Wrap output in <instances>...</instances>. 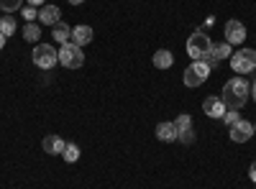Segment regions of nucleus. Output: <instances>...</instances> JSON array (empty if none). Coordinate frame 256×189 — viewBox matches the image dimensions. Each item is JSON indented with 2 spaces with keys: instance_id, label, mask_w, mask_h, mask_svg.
I'll use <instances>...</instances> for the list:
<instances>
[{
  "instance_id": "nucleus-1",
  "label": "nucleus",
  "mask_w": 256,
  "mask_h": 189,
  "mask_svg": "<svg viewBox=\"0 0 256 189\" xmlns=\"http://www.w3.org/2000/svg\"><path fill=\"white\" fill-rule=\"evenodd\" d=\"M248 95H251V85L244 79V77H233L223 85V92H220V100L226 102L228 110H238L248 102Z\"/></svg>"
},
{
  "instance_id": "nucleus-2",
  "label": "nucleus",
  "mask_w": 256,
  "mask_h": 189,
  "mask_svg": "<svg viewBox=\"0 0 256 189\" xmlns=\"http://www.w3.org/2000/svg\"><path fill=\"white\" fill-rule=\"evenodd\" d=\"M210 54H212V41H210V36L202 28H198L187 38V56L195 59V61H205Z\"/></svg>"
},
{
  "instance_id": "nucleus-3",
  "label": "nucleus",
  "mask_w": 256,
  "mask_h": 189,
  "mask_svg": "<svg viewBox=\"0 0 256 189\" xmlns=\"http://www.w3.org/2000/svg\"><path fill=\"white\" fill-rule=\"evenodd\" d=\"M59 64L64 69H80L84 64V54H82V46L72 44V41H67V44H62L59 49Z\"/></svg>"
},
{
  "instance_id": "nucleus-4",
  "label": "nucleus",
  "mask_w": 256,
  "mask_h": 189,
  "mask_svg": "<svg viewBox=\"0 0 256 189\" xmlns=\"http://www.w3.org/2000/svg\"><path fill=\"white\" fill-rule=\"evenodd\" d=\"M31 59H34V64L38 69H54L59 64V51L54 46H49V44H36Z\"/></svg>"
},
{
  "instance_id": "nucleus-5",
  "label": "nucleus",
  "mask_w": 256,
  "mask_h": 189,
  "mask_svg": "<svg viewBox=\"0 0 256 189\" xmlns=\"http://www.w3.org/2000/svg\"><path fill=\"white\" fill-rule=\"evenodd\" d=\"M230 69L236 74H251L256 69V51L254 49H241L230 54Z\"/></svg>"
},
{
  "instance_id": "nucleus-6",
  "label": "nucleus",
  "mask_w": 256,
  "mask_h": 189,
  "mask_svg": "<svg viewBox=\"0 0 256 189\" xmlns=\"http://www.w3.org/2000/svg\"><path fill=\"white\" fill-rule=\"evenodd\" d=\"M208 77H210V67L205 64V61H192L182 74V82L187 87H200V85H205Z\"/></svg>"
},
{
  "instance_id": "nucleus-7",
  "label": "nucleus",
  "mask_w": 256,
  "mask_h": 189,
  "mask_svg": "<svg viewBox=\"0 0 256 189\" xmlns=\"http://www.w3.org/2000/svg\"><path fill=\"white\" fill-rule=\"evenodd\" d=\"M226 41L230 46L244 44V41H246V26L241 23V20H228V23H226Z\"/></svg>"
},
{
  "instance_id": "nucleus-8",
  "label": "nucleus",
  "mask_w": 256,
  "mask_h": 189,
  "mask_svg": "<svg viewBox=\"0 0 256 189\" xmlns=\"http://www.w3.org/2000/svg\"><path fill=\"white\" fill-rule=\"evenodd\" d=\"M62 20V10H59V5H52V3H44L38 8V23L41 26H56Z\"/></svg>"
},
{
  "instance_id": "nucleus-9",
  "label": "nucleus",
  "mask_w": 256,
  "mask_h": 189,
  "mask_svg": "<svg viewBox=\"0 0 256 189\" xmlns=\"http://www.w3.org/2000/svg\"><path fill=\"white\" fill-rule=\"evenodd\" d=\"M251 136H254V125H251L248 120L241 118L238 123L230 125V141H233V143H246Z\"/></svg>"
},
{
  "instance_id": "nucleus-10",
  "label": "nucleus",
  "mask_w": 256,
  "mask_h": 189,
  "mask_svg": "<svg viewBox=\"0 0 256 189\" xmlns=\"http://www.w3.org/2000/svg\"><path fill=\"white\" fill-rule=\"evenodd\" d=\"M202 110H205V115H210V118H223L226 115V102L220 100V97H208L205 102H202Z\"/></svg>"
},
{
  "instance_id": "nucleus-11",
  "label": "nucleus",
  "mask_w": 256,
  "mask_h": 189,
  "mask_svg": "<svg viewBox=\"0 0 256 189\" xmlns=\"http://www.w3.org/2000/svg\"><path fill=\"white\" fill-rule=\"evenodd\" d=\"M177 136H180V131H177V125L174 123H159L156 125V138L159 141H164V143H172V141H177Z\"/></svg>"
},
{
  "instance_id": "nucleus-12",
  "label": "nucleus",
  "mask_w": 256,
  "mask_h": 189,
  "mask_svg": "<svg viewBox=\"0 0 256 189\" xmlns=\"http://www.w3.org/2000/svg\"><path fill=\"white\" fill-rule=\"evenodd\" d=\"M92 28L90 26H74L72 28V44H77V46H84V44H90V41H92Z\"/></svg>"
},
{
  "instance_id": "nucleus-13",
  "label": "nucleus",
  "mask_w": 256,
  "mask_h": 189,
  "mask_svg": "<svg viewBox=\"0 0 256 189\" xmlns=\"http://www.w3.org/2000/svg\"><path fill=\"white\" fill-rule=\"evenodd\" d=\"M64 146H67V143H64L59 136H46L44 141H41V149H44L46 154H52V156L62 154V151H64Z\"/></svg>"
},
{
  "instance_id": "nucleus-14",
  "label": "nucleus",
  "mask_w": 256,
  "mask_h": 189,
  "mask_svg": "<svg viewBox=\"0 0 256 189\" xmlns=\"http://www.w3.org/2000/svg\"><path fill=\"white\" fill-rule=\"evenodd\" d=\"M172 64H174V56H172V51H169V49H159L154 54V67L156 69H169Z\"/></svg>"
},
{
  "instance_id": "nucleus-15",
  "label": "nucleus",
  "mask_w": 256,
  "mask_h": 189,
  "mask_svg": "<svg viewBox=\"0 0 256 189\" xmlns=\"http://www.w3.org/2000/svg\"><path fill=\"white\" fill-rule=\"evenodd\" d=\"M56 41H59V44H67V41L72 38V28L67 26V23H62V20H59V23L54 26V33H52Z\"/></svg>"
},
{
  "instance_id": "nucleus-16",
  "label": "nucleus",
  "mask_w": 256,
  "mask_h": 189,
  "mask_svg": "<svg viewBox=\"0 0 256 189\" xmlns=\"http://www.w3.org/2000/svg\"><path fill=\"white\" fill-rule=\"evenodd\" d=\"M41 36V23H26L24 26V38L28 41V44H36Z\"/></svg>"
},
{
  "instance_id": "nucleus-17",
  "label": "nucleus",
  "mask_w": 256,
  "mask_h": 189,
  "mask_svg": "<svg viewBox=\"0 0 256 189\" xmlns=\"http://www.w3.org/2000/svg\"><path fill=\"white\" fill-rule=\"evenodd\" d=\"M62 159L67 161V164H77V159H80V146H77V143H67V146H64V151H62Z\"/></svg>"
},
{
  "instance_id": "nucleus-18",
  "label": "nucleus",
  "mask_w": 256,
  "mask_h": 189,
  "mask_svg": "<svg viewBox=\"0 0 256 189\" xmlns=\"http://www.w3.org/2000/svg\"><path fill=\"white\" fill-rule=\"evenodd\" d=\"M0 33H3L6 38L16 33V18H13V15H8V13H6L3 18H0Z\"/></svg>"
},
{
  "instance_id": "nucleus-19",
  "label": "nucleus",
  "mask_w": 256,
  "mask_h": 189,
  "mask_svg": "<svg viewBox=\"0 0 256 189\" xmlns=\"http://www.w3.org/2000/svg\"><path fill=\"white\" fill-rule=\"evenodd\" d=\"M230 54H233V49H230L228 41H223V44H212V56H216L218 61L220 59H230Z\"/></svg>"
},
{
  "instance_id": "nucleus-20",
  "label": "nucleus",
  "mask_w": 256,
  "mask_h": 189,
  "mask_svg": "<svg viewBox=\"0 0 256 189\" xmlns=\"http://www.w3.org/2000/svg\"><path fill=\"white\" fill-rule=\"evenodd\" d=\"M177 141H180V143H184V146L195 143V131H192V125H190V128H180V136H177Z\"/></svg>"
},
{
  "instance_id": "nucleus-21",
  "label": "nucleus",
  "mask_w": 256,
  "mask_h": 189,
  "mask_svg": "<svg viewBox=\"0 0 256 189\" xmlns=\"http://www.w3.org/2000/svg\"><path fill=\"white\" fill-rule=\"evenodd\" d=\"M20 5H24V0H0V10L6 13H16Z\"/></svg>"
},
{
  "instance_id": "nucleus-22",
  "label": "nucleus",
  "mask_w": 256,
  "mask_h": 189,
  "mask_svg": "<svg viewBox=\"0 0 256 189\" xmlns=\"http://www.w3.org/2000/svg\"><path fill=\"white\" fill-rule=\"evenodd\" d=\"M220 120H223V123L228 125V128H230L233 123H238V120H241V115H238V110H226V115H223Z\"/></svg>"
},
{
  "instance_id": "nucleus-23",
  "label": "nucleus",
  "mask_w": 256,
  "mask_h": 189,
  "mask_svg": "<svg viewBox=\"0 0 256 189\" xmlns=\"http://www.w3.org/2000/svg\"><path fill=\"white\" fill-rule=\"evenodd\" d=\"M20 15L26 18V23H34V18H38V10H36L34 5H26L24 10H20Z\"/></svg>"
},
{
  "instance_id": "nucleus-24",
  "label": "nucleus",
  "mask_w": 256,
  "mask_h": 189,
  "mask_svg": "<svg viewBox=\"0 0 256 189\" xmlns=\"http://www.w3.org/2000/svg\"><path fill=\"white\" fill-rule=\"evenodd\" d=\"M174 125H177V131H180V128H190V125H192V118H190L187 113H182V115L174 120Z\"/></svg>"
},
{
  "instance_id": "nucleus-25",
  "label": "nucleus",
  "mask_w": 256,
  "mask_h": 189,
  "mask_svg": "<svg viewBox=\"0 0 256 189\" xmlns=\"http://www.w3.org/2000/svg\"><path fill=\"white\" fill-rule=\"evenodd\" d=\"M248 177H251V182L256 184V161H254V164L248 166Z\"/></svg>"
},
{
  "instance_id": "nucleus-26",
  "label": "nucleus",
  "mask_w": 256,
  "mask_h": 189,
  "mask_svg": "<svg viewBox=\"0 0 256 189\" xmlns=\"http://www.w3.org/2000/svg\"><path fill=\"white\" fill-rule=\"evenodd\" d=\"M44 3H46V0H26V5H34V8L36 5H44Z\"/></svg>"
},
{
  "instance_id": "nucleus-27",
  "label": "nucleus",
  "mask_w": 256,
  "mask_h": 189,
  "mask_svg": "<svg viewBox=\"0 0 256 189\" xmlns=\"http://www.w3.org/2000/svg\"><path fill=\"white\" fill-rule=\"evenodd\" d=\"M251 97H254V102H256V77H254V85H251Z\"/></svg>"
},
{
  "instance_id": "nucleus-28",
  "label": "nucleus",
  "mask_w": 256,
  "mask_h": 189,
  "mask_svg": "<svg viewBox=\"0 0 256 189\" xmlns=\"http://www.w3.org/2000/svg\"><path fill=\"white\" fill-rule=\"evenodd\" d=\"M3 46H6V36L0 33V51H3Z\"/></svg>"
},
{
  "instance_id": "nucleus-29",
  "label": "nucleus",
  "mask_w": 256,
  "mask_h": 189,
  "mask_svg": "<svg viewBox=\"0 0 256 189\" xmlns=\"http://www.w3.org/2000/svg\"><path fill=\"white\" fill-rule=\"evenodd\" d=\"M67 3H72V5H82L84 0H67Z\"/></svg>"
},
{
  "instance_id": "nucleus-30",
  "label": "nucleus",
  "mask_w": 256,
  "mask_h": 189,
  "mask_svg": "<svg viewBox=\"0 0 256 189\" xmlns=\"http://www.w3.org/2000/svg\"><path fill=\"white\" fill-rule=\"evenodd\" d=\"M254 136H256V123H254Z\"/></svg>"
}]
</instances>
